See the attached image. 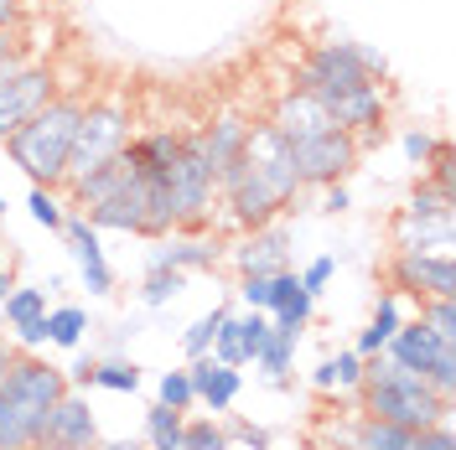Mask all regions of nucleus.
<instances>
[{
  "label": "nucleus",
  "mask_w": 456,
  "mask_h": 450,
  "mask_svg": "<svg viewBox=\"0 0 456 450\" xmlns=\"http://www.w3.org/2000/svg\"><path fill=\"white\" fill-rule=\"evenodd\" d=\"M57 233L68 238V253H73V264H78V280H84L88 295H114V269H110V259H104L99 228L88 223L84 213H68Z\"/></svg>",
  "instance_id": "4468645a"
},
{
  "label": "nucleus",
  "mask_w": 456,
  "mask_h": 450,
  "mask_svg": "<svg viewBox=\"0 0 456 450\" xmlns=\"http://www.w3.org/2000/svg\"><path fill=\"white\" fill-rule=\"evenodd\" d=\"M47 5H73V0H47Z\"/></svg>",
  "instance_id": "4d7b16f0"
},
{
  "label": "nucleus",
  "mask_w": 456,
  "mask_h": 450,
  "mask_svg": "<svg viewBox=\"0 0 456 450\" xmlns=\"http://www.w3.org/2000/svg\"><path fill=\"white\" fill-rule=\"evenodd\" d=\"M290 161H296L301 187H332V181H342L347 171H358L363 145H358V135H347V130L332 125V130H322V135L290 141Z\"/></svg>",
  "instance_id": "6e6552de"
},
{
  "label": "nucleus",
  "mask_w": 456,
  "mask_h": 450,
  "mask_svg": "<svg viewBox=\"0 0 456 450\" xmlns=\"http://www.w3.org/2000/svg\"><path fill=\"white\" fill-rule=\"evenodd\" d=\"M94 363H99V358H78V363L68 367V373H62L68 389H94Z\"/></svg>",
  "instance_id": "de8ad7c7"
},
{
  "label": "nucleus",
  "mask_w": 456,
  "mask_h": 450,
  "mask_svg": "<svg viewBox=\"0 0 456 450\" xmlns=\"http://www.w3.org/2000/svg\"><path fill=\"white\" fill-rule=\"evenodd\" d=\"M296 347H301V332H296V326H270V337H265V347H259L255 367L270 378V383H275V389H285V383H290Z\"/></svg>",
  "instance_id": "5701e85b"
},
{
  "label": "nucleus",
  "mask_w": 456,
  "mask_h": 450,
  "mask_svg": "<svg viewBox=\"0 0 456 450\" xmlns=\"http://www.w3.org/2000/svg\"><path fill=\"white\" fill-rule=\"evenodd\" d=\"M84 109H88L84 93H62L57 88L53 99L5 141V156L31 176V187H62V166H68V150H73Z\"/></svg>",
  "instance_id": "7ed1b4c3"
},
{
  "label": "nucleus",
  "mask_w": 456,
  "mask_h": 450,
  "mask_svg": "<svg viewBox=\"0 0 456 450\" xmlns=\"http://www.w3.org/2000/svg\"><path fill=\"white\" fill-rule=\"evenodd\" d=\"M312 310H316V301L301 290L296 269H281V275L270 280V321H275V326H296V332H306Z\"/></svg>",
  "instance_id": "4be33fe9"
},
{
  "label": "nucleus",
  "mask_w": 456,
  "mask_h": 450,
  "mask_svg": "<svg viewBox=\"0 0 456 450\" xmlns=\"http://www.w3.org/2000/svg\"><path fill=\"white\" fill-rule=\"evenodd\" d=\"M151 181L156 176H145V171H135V181L119 192V197L99 202V207H88L84 218L99 233H135V238H145V213H151Z\"/></svg>",
  "instance_id": "2eb2a0df"
},
{
  "label": "nucleus",
  "mask_w": 456,
  "mask_h": 450,
  "mask_svg": "<svg viewBox=\"0 0 456 450\" xmlns=\"http://www.w3.org/2000/svg\"><path fill=\"white\" fill-rule=\"evenodd\" d=\"M322 109L332 114V125L358 135V145L369 150L373 141H384V119H389V93L384 84H363V88H347V93H316Z\"/></svg>",
  "instance_id": "1a4fd4ad"
},
{
  "label": "nucleus",
  "mask_w": 456,
  "mask_h": 450,
  "mask_svg": "<svg viewBox=\"0 0 456 450\" xmlns=\"http://www.w3.org/2000/svg\"><path fill=\"white\" fill-rule=\"evenodd\" d=\"M316 192H322V207H316V213H327V218H338V213H347V207H353V197H347V187H342V181H332V187H316Z\"/></svg>",
  "instance_id": "c03bdc74"
},
{
  "label": "nucleus",
  "mask_w": 456,
  "mask_h": 450,
  "mask_svg": "<svg viewBox=\"0 0 456 450\" xmlns=\"http://www.w3.org/2000/svg\"><path fill=\"white\" fill-rule=\"evenodd\" d=\"M42 424H47V404L0 389V450H31L42 440Z\"/></svg>",
  "instance_id": "6ab92c4d"
},
{
  "label": "nucleus",
  "mask_w": 456,
  "mask_h": 450,
  "mask_svg": "<svg viewBox=\"0 0 456 450\" xmlns=\"http://www.w3.org/2000/svg\"><path fill=\"white\" fill-rule=\"evenodd\" d=\"M384 73H389V62L373 52V47H358V42H316L312 52L301 57L290 88H306V93H347V88L379 84Z\"/></svg>",
  "instance_id": "0eeeda50"
},
{
  "label": "nucleus",
  "mask_w": 456,
  "mask_h": 450,
  "mask_svg": "<svg viewBox=\"0 0 456 450\" xmlns=\"http://www.w3.org/2000/svg\"><path fill=\"white\" fill-rule=\"evenodd\" d=\"M53 93H57L53 62H37V57H31L21 73H11V78L0 84V145L11 141V135H16L31 114L53 99Z\"/></svg>",
  "instance_id": "9b49d317"
},
{
  "label": "nucleus",
  "mask_w": 456,
  "mask_h": 450,
  "mask_svg": "<svg viewBox=\"0 0 456 450\" xmlns=\"http://www.w3.org/2000/svg\"><path fill=\"white\" fill-rule=\"evenodd\" d=\"M176 150H182V135H176V130L130 135V145H125V156H130V161H135V171H145V176H161V171L176 161Z\"/></svg>",
  "instance_id": "b1692460"
},
{
  "label": "nucleus",
  "mask_w": 456,
  "mask_h": 450,
  "mask_svg": "<svg viewBox=\"0 0 456 450\" xmlns=\"http://www.w3.org/2000/svg\"><path fill=\"white\" fill-rule=\"evenodd\" d=\"M27 62H31V47H27V36H21L16 47H5V52H0V84H5L11 73H21Z\"/></svg>",
  "instance_id": "a18cd8bd"
},
{
  "label": "nucleus",
  "mask_w": 456,
  "mask_h": 450,
  "mask_svg": "<svg viewBox=\"0 0 456 450\" xmlns=\"http://www.w3.org/2000/svg\"><path fill=\"white\" fill-rule=\"evenodd\" d=\"M301 176L290 161V141L275 125H249L244 156L218 176V207L228 213L233 228H265L281 213H290V202L301 197Z\"/></svg>",
  "instance_id": "f257e3e1"
},
{
  "label": "nucleus",
  "mask_w": 456,
  "mask_h": 450,
  "mask_svg": "<svg viewBox=\"0 0 456 450\" xmlns=\"http://www.w3.org/2000/svg\"><path fill=\"white\" fill-rule=\"evenodd\" d=\"M224 430H228V446H249V450H270V435H265V430H259V424H249V420H228Z\"/></svg>",
  "instance_id": "a19ab883"
},
{
  "label": "nucleus",
  "mask_w": 456,
  "mask_h": 450,
  "mask_svg": "<svg viewBox=\"0 0 456 450\" xmlns=\"http://www.w3.org/2000/svg\"><path fill=\"white\" fill-rule=\"evenodd\" d=\"M244 141H249V119H244V114H218L213 125H202V150H208L213 176H224V171L244 156Z\"/></svg>",
  "instance_id": "412c9836"
},
{
  "label": "nucleus",
  "mask_w": 456,
  "mask_h": 450,
  "mask_svg": "<svg viewBox=\"0 0 456 450\" xmlns=\"http://www.w3.org/2000/svg\"><path fill=\"white\" fill-rule=\"evenodd\" d=\"M265 125H275L285 141H306V135L332 130V114L322 109V99H316V93H306V88H285Z\"/></svg>",
  "instance_id": "f3484780"
},
{
  "label": "nucleus",
  "mask_w": 456,
  "mask_h": 450,
  "mask_svg": "<svg viewBox=\"0 0 456 450\" xmlns=\"http://www.w3.org/2000/svg\"><path fill=\"white\" fill-rule=\"evenodd\" d=\"M156 404H167L176 414H187V409H198V394H192V373L187 367H171L156 378Z\"/></svg>",
  "instance_id": "2f4dec72"
},
{
  "label": "nucleus",
  "mask_w": 456,
  "mask_h": 450,
  "mask_svg": "<svg viewBox=\"0 0 456 450\" xmlns=\"http://www.w3.org/2000/svg\"><path fill=\"white\" fill-rule=\"evenodd\" d=\"M161 202L171 213V233H198L213 218V202H218V176L208 166V150H202V130L182 135L176 161L161 171Z\"/></svg>",
  "instance_id": "20e7f679"
},
{
  "label": "nucleus",
  "mask_w": 456,
  "mask_h": 450,
  "mask_svg": "<svg viewBox=\"0 0 456 450\" xmlns=\"http://www.w3.org/2000/svg\"><path fill=\"white\" fill-rule=\"evenodd\" d=\"M31 450H84V446H53V440H37ZM94 450H99V446H94Z\"/></svg>",
  "instance_id": "5fc2aeb1"
},
{
  "label": "nucleus",
  "mask_w": 456,
  "mask_h": 450,
  "mask_svg": "<svg viewBox=\"0 0 456 450\" xmlns=\"http://www.w3.org/2000/svg\"><path fill=\"white\" fill-rule=\"evenodd\" d=\"M11 332H16V347H21V352H37V347H47V316L21 321V326H11Z\"/></svg>",
  "instance_id": "37998d69"
},
{
  "label": "nucleus",
  "mask_w": 456,
  "mask_h": 450,
  "mask_svg": "<svg viewBox=\"0 0 456 450\" xmlns=\"http://www.w3.org/2000/svg\"><path fill=\"white\" fill-rule=\"evenodd\" d=\"M27 213H31L42 228H47V233H57V228H62V218H68V207L57 202V187H31Z\"/></svg>",
  "instance_id": "c9c22d12"
},
{
  "label": "nucleus",
  "mask_w": 456,
  "mask_h": 450,
  "mask_svg": "<svg viewBox=\"0 0 456 450\" xmlns=\"http://www.w3.org/2000/svg\"><path fill=\"white\" fill-rule=\"evenodd\" d=\"M224 259L239 275H281V269H290V228L281 218L265 228H244V238L228 244Z\"/></svg>",
  "instance_id": "ddd939ff"
},
{
  "label": "nucleus",
  "mask_w": 456,
  "mask_h": 450,
  "mask_svg": "<svg viewBox=\"0 0 456 450\" xmlns=\"http://www.w3.org/2000/svg\"><path fill=\"white\" fill-rule=\"evenodd\" d=\"M228 244L218 233H167V238H151L145 249V269H182V275H202V269H218L224 264Z\"/></svg>",
  "instance_id": "f8f14e48"
},
{
  "label": "nucleus",
  "mask_w": 456,
  "mask_h": 450,
  "mask_svg": "<svg viewBox=\"0 0 456 450\" xmlns=\"http://www.w3.org/2000/svg\"><path fill=\"white\" fill-rule=\"evenodd\" d=\"M358 394H363V409L369 414L399 424L410 435H420V430H430V424H441L456 414V398H441L426 383V373H415V367H404V363H389L384 352L379 358H363Z\"/></svg>",
  "instance_id": "f03ea898"
},
{
  "label": "nucleus",
  "mask_w": 456,
  "mask_h": 450,
  "mask_svg": "<svg viewBox=\"0 0 456 450\" xmlns=\"http://www.w3.org/2000/svg\"><path fill=\"white\" fill-rule=\"evenodd\" d=\"M0 310H5V326H21V321H37V316H47V290L42 285H11L5 295H0Z\"/></svg>",
  "instance_id": "cd10ccee"
},
{
  "label": "nucleus",
  "mask_w": 456,
  "mask_h": 450,
  "mask_svg": "<svg viewBox=\"0 0 456 450\" xmlns=\"http://www.w3.org/2000/svg\"><path fill=\"white\" fill-rule=\"evenodd\" d=\"M182 290H187V275H182V269H145V280H141V306H145V310H161V306H171Z\"/></svg>",
  "instance_id": "c85d7f7f"
},
{
  "label": "nucleus",
  "mask_w": 456,
  "mask_h": 450,
  "mask_svg": "<svg viewBox=\"0 0 456 450\" xmlns=\"http://www.w3.org/2000/svg\"><path fill=\"white\" fill-rule=\"evenodd\" d=\"M441 347H452V342H441L426 321L415 316V321H399V332L384 342V358H389V363L415 367V373H426V367L436 363V352H441Z\"/></svg>",
  "instance_id": "aec40b11"
},
{
  "label": "nucleus",
  "mask_w": 456,
  "mask_h": 450,
  "mask_svg": "<svg viewBox=\"0 0 456 450\" xmlns=\"http://www.w3.org/2000/svg\"><path fill=\"white\" fill-rule=\"evenodd\" d=\"M125 145H130V104L125 99L88 104L78 119V135H73V150H68V166H62V187H78L84 176L110 166Z\"/></svg>",
  "instance_id": "423d86ee"
},
{
  "label": "nucleus",
  "mask_w": 456,
  "mask_h": 450,
  "mask_svg": "<svg viewBox=\"0 0 456 450\" xmlns=\"http://www.w3.org/2000/svg\"><path fill=\"white\" fill-rule=\"evenodd\" d=\"M42 440H53V446H84V450H94L99 440H104V435H99V420H94V409H88V398H84V389H68V394L47 409Z\"/></svg>",
  "instance_id": "dca6fc26"
},
{
  "label": "nucleus",
  "mask_w": 456,
  "mask_h": 450,
  "mask_svg": "<svg viewBox=\"0 0 456 450\" xmlns=\"http://www.w3.org/2000/svg\"><path fill=\"white\" fill-rule=\"evenodd\" d=\"M389 238L399 253H456V197L420 181L404 207H395Z\"/></svg>",
  "instance_id": "39448f33"
},
{
  "label": "nucleus",
  "mask_w": 456,
  "mask_h": 450,
  "mask_svg": "<svg viewBox=\"0 0 456 450\" xmlns=\"http://www.w3.org/2000/svg\"><path fill=\"white\" fill-rule=\"evenodd\" d=\"M224 316H228V306H213L208 316H198V321H192V326L182 332V352H187V363H192V358H208V352H213V337H218Z\"/></svg>",
  "instance_id": "473e14b6"
},
{
  "label": "nucleus",
  "mask_w": 456,
  "mask_h": 450,
  "mask_svg": "<svg viewBox=\"0 0 456 450\" xmlns=\"http://www.w3.org/2000/svg\"><path fill=\"white\" fill-rule=\"evenodd\" d=\"M16 285V269H11V253H5V244H0V295Z\"/></svg>",
  "instance_id": "8fccbe9b"
},
{
  "label": "nucleus",
  "mask_w": 456,
  "mask_h": 450,
  "mask_svg": "<svg viewBox=\"0 0 456 450\" xmlns=\"http://www.w3.org/2000/svg\"><path fill=\"white\" fill-rule=\"evenodd\" d=\"M436 150H441V135H430L426 125H415V130L399 135V156H404L410 166H420V171H426V161L436 156Z\"/></svg>",
  "instance_id": "e433bc0d"
},
{
  "label": "nucleus",
  "mask_w": 456,
  "mask_h": 450,
  "mask_svg": "<svg viewBox=\"0 0 456 450\" xmlns=\"http://www.w3.org/2000/svg\"><path fill=\"white\" fill-rule=\"evenodd\" d=\"M27 31V27H21ZM21 31H0V52H5V47H16V42H21Z\"/></svg>",
  "instance_id": "864d4df0"
},
{
  "label": "nucleus",
  "mask_w": 456,
  "mask_h": 450,
  "mask_svg": "<svg viewBox=\"0 0 456 450\" xmlns=\"http://www.w3.org/2000/svg\"><path fill=\"white\" fill-rule=\"evenodd\" d=\"M11 358H16V347H11V342L0 337V378H5V367H11Z\"/></svg>",
  "instance_id": "603ef678"
},
{
  "label": "nucleus",
  "mask_w": 456,
  "mask_h": 450,
  "mask_svg": "<svg viewBox=\"0 0 456 450\" xmlns=\"http://www.w3.org/2000/svg\"><path fill=\"white\" fill-rule=\"evenodd\" d=\"M84 332H94V321H88L84 306H53L47 310V342H53V347L73 352V347H84Z\"/></svg>",
  "instance_id": "a878e982"
},
{
  "label": "nucleus",
  "mask_w": 456,
  "mask_h": 450,
  "mask_svg": "<svg viewBox=\"0 0 456 450\" xmlns=\"http://www.w3.org/2000/svg\"><path fill=\"white\" fill-rule=\"evenodd\" d=\"M94 389L135 394V389H141V367L130 363V358H99V363H94Z\"/></svg>",
  "instance_id": "7c9ffc66"
},
{
  "label": "nucleus",
  "mask_w": 456,
  "mask_h": 450,
  "mask_svg": "<svg viewBox=\"0 0 456 450\" xmlns=\"http://www.w3.org/2000/svg\"><path fill=\"white\" fill-rule=\"evenodd\" d=\"M332 373H338V394H353V389L363 383V358L347 347V352H338V358H332Z\"/></svg>",
  "instance_id": "ea45409f"
},
{
  "label": "nucleus",
  "mask_w": 456,
  "mask_h": 450,
  "mask_svg": "<svg viewBox=\"0 0 456 450\" xmlns=\"http://www.w3.org/2000/svg\"><path fill=\"white\" fill-rule=\"evenodd\" d=\"M0 218H5V192H0Z\"/></svg>",
  "instance_id": "6e6d98bb"
},
{
  "label": "nucleus",
  "mask_w": 456,
  "mask_h": 450,
  "mask_svg": "<svg viewBox=\"0 0 456 450\" xmlns=\"http://www.w3.org/2000/svg\"><path fill=\"white\" fill-rule=\"evenodd\" d=\"M27 27V0H0V31Z\"/></svg>",
  "instance_id": "49530a36"
},
{
  "label": "nucleus",
  "mask_w": 456,
  "mask_h": 450,
  "mask_svg": "<svg viewBox=\"0 0 456 450\" xmlns=\"http://www.w3.org/2000/svg\"><path fill=\"white\" fill-rule=\"evenodd\" d=\"M399 321H404V316H399V295H395V290H379L373 321L363 326V332H358L353 352H358V358H379V352H384V342H389V337L399 332Z\"/></svg>",
  "instance_id": "393cba45"
},
{
  "label": "nucleus",
  "mask_w": 456,
  "mask_h": 450,
  "mask_svg": "<svg viewBox=\"0 0 456 450\" xmlns=\"http://www.w3.org/2000/svg\"><path fill=\"white\" fill-rule=\"evenodd\" d=\"M270 280L275 275H239V301H244V310H270Z\"/></svg>",
  "instance_id": "58836bf2"
},
{
  "label": "nucleus",
  "mask_w": 456,
  "mask_h": 450,
  "mask_svg": "<svg viewBox=\"0 0 456 450\" xmlns=\"http://www.w3.org/2000/svg\"><path fill=\"white\" fill-rule=\"evenodd\" d=\"M312 389H316V394H338V373H332V358H322V363L312 367Z\"/></svg>",
  "instance_id": "09e8293b"
},
{
  "label": "nucleus",
  "mask_w": 456,
  "mask_h": 450,
  "mask_svg": "<svg viewBox=\"0 0 456 450\" xmlns=\"http://www.w3.org/2000/svg\"><path fill=\"white\" fill-rule=\"evenodd\" d=\"M187 373H192V394H198V404L208 409V414H218V420H224L228 409L239 404V389H244L239 367H224L218 358H192Z\"/></svg>",
  "instance_id": "a211bd4d"
},
{
  "label": "nucleus",
  "mask_w": 456,
  "mask_h": 450,
  "mask_svg": "<svg viewBox=\"0 0 456 450\" xmlns=\"http://www.w3.org/2000/svg\"><path fill=\"white\" fill-rule=\"evenodd\" d=\"M182 450H233V446H228V430L218 424V414H198L182 430Z\"/></svg>",
  "instance_id": "72a5a7b5"
},
{
  "label": "nucleus",
  "mask_w": 456,
  "mask_h": 450,
  "mask_svg": "<svg viewBox=\"0 0 456 450\" xmlns=\"http://www.w3.org/2000/svg\"><path fill=\"white\" fill-rule=\"evenodd\" d=\"M389 290L415 306L436 295H456V253H399L389 259Z\"/></svg>",
  "instance_id": "9d476101"
},
{
  "label": "nucleus",
  "mask_w": 456,
  "mask_h": 450,
  "mask_svg": "<svg viewBox=\"0 0 456 450\" xmlns=\"http://www.w3.org/2000/svg\"><path fill=\"white\" fill-rule=\"evenodd\" d=\"M420 321H426V326H430L441 342H452V347H456V295L420 301Z\"/></svg>",
  "instance_id": "f704fd0d"
},
{
  "label": "nucleus",
  "mask_w": 456,
  "mask_h": 450,
  "mask_svg": "<svg viewBox=\"0 0 456 450\" xmlns=\"http://www.w3.org/2000/svg\"><path fill=\"white\" fill-rule=\"evenodd\" d=\"M99 450H151L145 440H99Z\"/></svg>",
  "instance_id": "3c124183"
},
{
  "label": "nucleus",
  "mask_w": 456,
  "mask_h": 450,
  "mask_svg": "<svg viewBox=\"0 0 456 450\" xmlns=\"http://www.w3.org/2000/svg\"><path fill=\"white\" fill-rule=\"evenodd\" d=\"M270 310H239L233 316V337H239V352H244V363H255L259 347H265V337H270Z\"/></svg>",
  "instance_id": "c756f323"
},
{
  "label": "nucleus",
  "mask_w": 456,
  "mask_h": 450,
  "mask_svg": "<svg viewBox=\"0 0 456 450\" xmlns=\"http://www.w3.org/2000/svg\"><path fill=\"white\" fill-rule=\"evenodd\" d=\"M182 430H187V414H176L167 404L145 409V446L151 450H182Z\"/></svg>",
  "instance_id": "bb28decb"
},
{
  "label": "nucleus",
  "mask_w": 456,
  "mask_h": 450,
  "mask_svg": "<svg viewBox=\"0 0 456 450\" xmlns=\"http://www.w3.org/2000/svg\"><path fill=\"white\" fill-rule=\"evenodd\" d=\"M410 450H456L452 420H441V424H430V430H420V435L410 440Z\"/></svg>",
  "instance_id": "79ce46f5"
},
{
  "label": "nucleus",
  "mask_w": 456,
  "mask_h": 450,
  "mask_svg": "<svg viewBox=\"0 0 456 450\" xmlns=\"http://www.w3.org/2000/svg\"><path fill=\"white\" fill-rule=\"evenodd\" d=\"M332 275H338V259H332V253H316V259L306 264V269H301V275H296V280H301V290H306V295L316 301V295L332 285Z\"/></svg>",
  "instance_id": "4c0bfd02"
}]
</instances>
